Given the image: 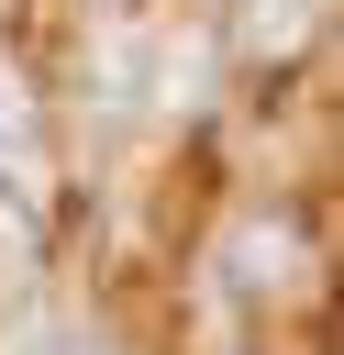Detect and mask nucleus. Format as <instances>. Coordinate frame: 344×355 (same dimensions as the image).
<instances>
[{"label": "nucleus", "instance_id": "obj_2", "mask_svg": "<svg viewBox=\"0 0 344 355\" xmlns=\"http://www.w3.org/2000/svg\"><path fill=\"white\" fill-rule=\"evenodd\" d=\"M233 33H244V55H289L311 33V0H233Z\"/></svg>", "mask_w": 344, "mask_h": 355}, {"label": "nucleus", "instance_id": "obj_1", "mask_svg": "<svg viewBox=\"0 0 344 355\" xmlns=\"http://www.w3.org/2000/svg\"><path fill=\"white\" fill-rule=\"evenodd\" d=\"M233 288H244V300L300 288V233H289V222H244V233H233Z\"/></svg>", "mask_w": 344, "mask_h": 355}]
</instances>
